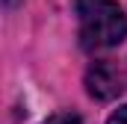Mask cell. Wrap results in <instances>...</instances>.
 Masks as SVG:
<instances>
[{
    "mask_svg": "<svg viewBox=\"0 0 127 124\" xmlns=\"http://www.w3.org/2000/svg\"><path fill=\"white\" fill-rule=\"evenodd\" d=\"M74 12L86 50L115 47L127 35V18L115 0H74Z\"/></svg>",
    "mask_w": 127,
    "mask_h": 124,
    "instance_id": "cell-1",
    "label": "cell"
},
{
    "mask_svg": "<svg viewBox=\"0 0 127 124\" xmlns=\"http://www.w3.org/2000/svg\"><path fill=\"white\" fill-rule=\"evenodd\" d=\"M44 124H83V121H80L77 112H56V115H50Z\"/></svg>",
    "mask_w": 127,
    "mask_h": 124,
    "instance_id": "cell-3",
    "label": "cell"
},
{
    "mask_svg": "<svg viewBox=\"0 0 127 124\" xmlns=\"http://www.w3.org/2000/svg\"><path fill=\"white\" fill-rule=\"evenodd\" d=\"M124 89L121 83V71L112 65L109 59H100V62H92L89 71H86V92L97 97V100H112L118 97Z\"/></svg>",
    "mask_w": 127,
    "mask_h": 124,
    "instance_id": "cell-2",
    "label": "cell"
},
{
    "mask_svg": "<svg viewBox=\"0 0 127 124\" xmlns=\"http://www.w3.org/2000/svg\"><path fill=\"white\" fill-rule=\"evenodd\" d=\"M106 124H127V103L121 106V109H115V112L106 118Z\"/></svg>",
    "mask_w": 127,
    "mask_h": 124,
    "instance_id": "cell-4",
    "label": "cell"
}]
</instances>
